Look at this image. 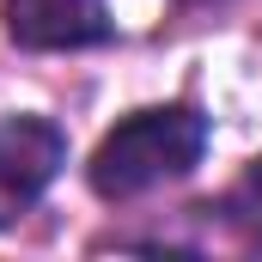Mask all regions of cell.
<instances>
[{
  "mask_svg": "<svg viewBox=\"0 0 262 262\" xmlns=\"http://www.w3.org/2000/svg\"><path fill=\"white\" fill-rule=\"evenodd\" d=\"M207 152V116L189 104H159V110H134L98 140L85 177L104 201H134L159 183L189 177Z\"/></svg>",
  "mask_w": 262,
  "mask_h": 262,
  "instance_id": "6da1fadb",
  "label": "cell"
},
{
  "mask_svg": "<svg viewBox=\"0 0 262 262\" xmlns=\"http://www.w3.org/2000/svg\"><path fill=\"white\" fill-rule=\"evenodd\" d=\"M67 165V134L49 116H0V226H18Z\"/></svg>",
  "mask_w": 262,
  "mask_h": 262,
  "instance_id": "7a4b0ae2",
  "label": "cell"
},
{
  "mask_svg": "<svg viewBox=\"0 0 262 262\" xmlns=\"http://www.w3.org/2000/svg\"><path fill=\"white\" fill-rule=\"evenodd\" d=\"M6 37L18 49H92L110 43L104 0H6Z\"/></svg>",
  "mask_w": 262,
  "mask_h": 262,
  "instance_id": "3957f363",
  "label": "cell"
},
{
  "mask_svg": "<svg viewBox=\"0 0 262 262\" xmlns=\"http://www.w3.org/2000/svg\"><path fill=\"white\" fill-rule=\"evenodd\" d=\"M226 207H232V220L244 226V238H256V244H262V159L244 171V183L232 189V201H226Z\"/></svg>",
  "mask_w": 262,
  "mask_h": 262,
  "instance_id": "277c9868",
  "label": "cell"
},
{
  "mask_svg": "<svg viewBox=\"0 0 262 262\" xmlns=\"http://www.w3.org/2000/svg\"><path fill=\"white\" fill-rule=\"evenodd\" d=\"M189 6H213V0H189Z\"/></svg>",
  "mask_w": 262,
  "mask_h": 262,
  "instance_id": "5b68a950",
  "label": "cell"
}]
</instances>
